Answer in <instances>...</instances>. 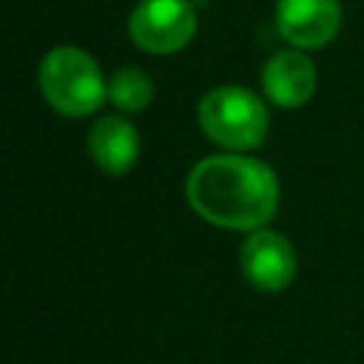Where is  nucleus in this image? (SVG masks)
<instances>
[{"label": "nucleus", "mask_w": 364, "mask_h": 364, "mask_svg": "<svg viewBox=\"0 0 364 364\" xmlns=\"http://www.w3.org/2000/svg\"><path fill=\"white\" fill-rule=\"evenodd\" d=\"M185 193L205 222L230 230H259L279 210L273 168L245 154H219L196 162Z\"/></svg>", "instance_id": "nucleus-1"}, {"label": "nucleus", "mask_w": 364, "mask_h": 364, "mask_svg": "<svg viewBox=\"0 0 364 364\" xmlns=\"http://www.w3.org/2000/svg\"><path fill=\"white\" fill-rule=\"evenodd\" d=\"M40 91L65 117H85L108 100V82L91 54L74 46L51 48L40 63Z\"/></svg>", "instance_id": "nucleus-2"}, {"label": "nucleus", "mask_w": 364, "mask_h": 364, "mask_svg": "<svg viewBox=\"0 0 364 364\" xmlns=\"http://www.w3.org/2000/svg\"><path fill=\"white\" fill-rule=\"evenodd\" d=\"M199 128L228 151L259 148L267 136V105L242 85H219L199 102Z\"/></svg>", "instance_id": "nucleus-3"}, {"label": "nucleus", "mask_w": 364, "mask_h": 364, "mask_svg": "<svg viewBox=\"0 0 364 364\" xmlns=\"http://www.w3.org/2000/svg\"><path fill=\"white\" fill-rule=\"evenodd\" d=\"M131 40L151 54H173L196 34V9L191 0H142L128 17Z\"/></svg>", "instance_id": "nucleus-4"}, {"label": "nucleus", "mask_w": 364, "mask_h": 364, "mask_svg": "<svg viewBox=\"0 0 364 364\" xmlns=\"http://www.w3.org/2000/svg\"><path fill=\"white\" fill-rule=\"evenodd\" d=\"M239 262L245 279L264 293L284 290L296 276V250L276 230H253L242 245Z\"/></svg>", "instance_id": "nucleus-5"}, {"label": "nucleus", "mask_w": 364, "mask_h": 364, "mask_svg": "<svg viewBox=\"0 0 364 364\" xmlns=\"http://www.w3.org/2000/svg\"><path fill=\"white\" fill-rule=\"evenodd\" d=\"M276 28L296 48H321L341 28L338 0H279Z\"/></svg>", "instance_id": "nucleus-6"}, {"label": "nucleus", "mask_w": 364, "mask_h": 364, "mask_svg": "<svg viewBox=\"0 0 364 364\" xmlns=\"http://www.w3.org/2000/svg\"><path fill=\"white\" fill-rule=\"evenodd\" d=\"M316 65L301 51H279L264 63L262 88L279 108H301L316 91Z\"/></svg>", "instance_id": "nucleus-7"}, {"label": "nucleus", "mask_w": 364, "mask_h": 364, "mask_svg": "<svg viewBox=\"0 0 364 364\" xmlns=\"http://www.w3.org/2000/svg\"><path fill=\"white\" fill-rule=\"evenodd\" d=\"M88 151L105 173H125L139 156V134L122 117H102L88 134Z\"/></svg>", "instance_id": "nucleus-8"}, {"label": "nucleus", "mask_w": 364, "mask_h": 364, "mask_svg": "<svg viewBox=\"0 0 364 364\" xmlns=\"http://www.w3.org/2000/svg\"><path fill=\"white\" fill-rule=\"evenodd\" d=\"M108 100L128 114L145 111L154 100V80L142 68H119L108 80Z\"/></svg>", "instance_id": "nucleus-9"}]
</instances>
